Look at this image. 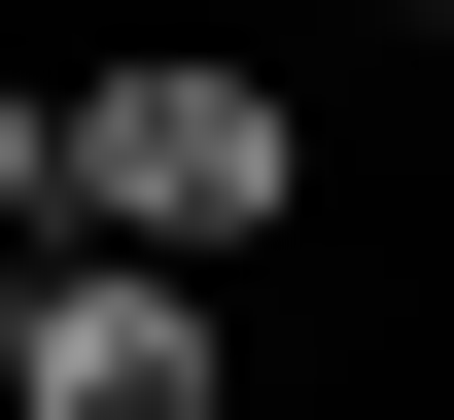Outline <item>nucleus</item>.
<instances>
[{
  "label": "nucleus",
  "instance_id": "obj_4",
  "mask_svg": "<svg viewBox=\"0 0 454 420\" xmlns=\"http://www.w3.org/2000/svg\"><path fill=\"white\" fill-rule=\"evenodd\" d=\"M0 315H35V245H0Z\"/></svg>",
  "mask_w": 454,
  "mask_h": 420
},
{
  "label": "nucleus",
  "instance_id": "obj_3",
  "mask_svg": "<svg viewBox=\"0 0 454 420\" xmlns=\"http://www.w3.org/2000/svg\"><path fill=\"white\" fill-rule=\"evenodd\" d=\"M0 245H35V70H0Z\"/></svg>",
  "mask_w": 454,
  "mask_h": 420
},
{
  "label": "nucleus",
  "instance_id": "obj_1",
  "mask_svg": "<svg viewBox=\"0 0 454 420\" xmlns=\"http://www.w3.org/2000/svg\"><path fill=\"white\" fill-rule=\"evenodd\" d=\"M315 210V106L245 36H140V70H35V245H106V281H210V245Z\"/></svg>",
  "mask_w": 454,
  "mask_h": 420
},
{
  "label": "nucleus",
  "instance_id": "obj_5",
  "mask_svg": "<svg viewBox=\"0 0 454 420\" xmlns=\"http://www.w3.org/2000/svg\"><path fill=\"white\" fill-rule=\"evenodd\" d=\"M419 36H454V0H419Z\"/></svg>",
  "mask_w": 454,
  "mask_h": 420
},
{
  "label": "nucleus",
  "instance_id": "obj_2",
  "mask_svg": "<svg viewBox=\"0 0 454 420\" xmlns=\"http://www.w3.org/2000/svg\"><path fill=\"white\" fill-rule=\"evenodd\" d=\"M0 420H245L210 281H106V245H35V315H0Z\"/></svg>",
  "mask_w": 454,
  "mask_h": 420
}]
</instances>
